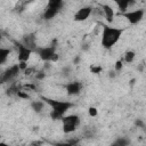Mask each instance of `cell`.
<instances>
[{
  "instance_id": "8fae6325",
  "label": "cell",
  "mask_w": 146,
  "mask_h": 146,
  "mask_svg": "<svg viewBox=\"0 0 146 146\" xmlns=\"http://www.w3.org/2000/svg\"><path fill=\"white\" fill-rule=\"evenodd\" d=\"M100 8H102V10H103V13H104V15H105L106 21H107L108 23H112V22L114 21V16H115L113 8H112L110 5H102Z\"/></svg>"
},
{
  "instance_id": "e0dca14e",
  "label": "cell",
  "mask_w": 146,
  "mask_h": 146,
  "mask_svg": "<svg viewBox=\"0 0 146 146\" xmlns=\"http://www.w3.org/2000/svg\"><path fill=\"white\" fill-rule=\"evenodd\" d=\"M135 57H136V52L133 50H128V51H125V54L123 56V60L125 63H132Z\"/></svg>"
},
{
  "instance_id": "484cf974",
  "label": "cell",
  "mask_w": 146,
  "mask_h": 146,
  "mask_svg": "<svg viewBox=\"0 0 146 146\" xmlns=\"http://www.w3.org/2000/svg\"><path fill=\"white\" fill-rule=\"evenodd\" d=\"M23 72H24L25 75H31V74L34 72V67H29V66H27Z\"/></svg>"
},
{
  "instance_id": "7c38bea8",
  "label": "cell",
  "mask_w": 146,
  "mask_h": 146,
  "mask_svg": "<svg viewBox=\"0 0 146 146\" xmlns=\"http://www.w3.org/2000/svg\"><path fill=\"white\" fill-rule=\"evenodd\" d=\"M113 1L117 5V7H119V9H120L121 13L127 11L128 10V7L132 6L136 2V0H113Z\"/></svg>"
},
{
  "instance_id": "4fadbf2b",
  "label": "cell",
  "mask_w": 146,
  "mask_h": 146,
  "mask_svg": "<svg viewBox=\"0 0 146 146\" xmlns=\"http://www.w3.org/2000/svg\"><path fill=\"white\" fill-rule=\"evenodd\" d=\"M64 5V0H48V3H47V7L48 8H52V9H56V10H60L62 7Z\"/></svg>"
},
{
  "instance_id": "d6986e66",
  "label": "cell",
  "mask_w": 146,
  "mask_h": 146,
  "mask_svg": "<svg viewBox=\"0 0 146 146\" xmlns=\"http://www.w3.org/2000/svg\"><path fill=\"white\" fill-rule=\"evenodd\" d=\"M19 90V88L17 87V84L16 83H13L7 90H6V95H8V96H13V95H16L17 94V91Z\"/></svg>"
},
{
  "instance_id": "7402d4cb",
  "label": "cell",
  "mask_w": 146,
  "mask_h": 146,
  "mask_svg": "<svg viewBox=\"0 0 146 146\" xmlns=\"http://www.w3.org/2000/svg\"><path fill=\"white\" fill-rule=\"evenodd\" d=\"M63 116H64V115H60L59 113H57V112H55V111H52V110H51V112H50V117H51L52 120H60Z\"/></svg>"
},
{
  "instance_id": "1f68e13d",
  "label": "cell",
  "mask_w": 146,
  "mask_h": 146,
  "mask_svg": "<svg viewBox=\"0 0 146 146\" xmlns=\"http://www.w3.org/2000/svg\"><path fill=\"white\" fill-rule=\"evenodd\" d=\"M135 82H136V79H135V78H133V79H131V80H130V81H129V84H130V86H131V87H132V86H133V84H135Z\"/></svg>"
},
{
  "instance_id": "277c9868",
  "label": "cell",
  "mask_w": 146,
  "mask_h": 146,
  "mask_svg": "<svg viewBox=\"0 0 146 146\" xmlns=\"http://www.w3.org/2000/svg\"><path fill=\"white\" fill-rule=\"evenodd\" d=\"M56 43L57 40H54L49 47H36L34 51L39 55V57L44 62H50V58L54 52H56Z\"/></svg>"
},
{
  "instance_id": "5bb4252c",
  "label": "cell",
  "mask_w": 146,
  "mask_h": 146,
  "mask_svg": "<svg viewBox=\"0 0 146 146\" xmlns=\"http://www.w3.org/2000/svg\"><path fill=\"white\" fill-rule=\"evenodd\" d=\"M57 14H58V10L46 7V9H44V11H43V18H44V19H47V21H49V19L54 18Z\"/></svg>"
},
{
  "instance_id": "ba28073f",
  "label": "cell",
  "mask_w": 146,
  "mask_h": 146,
  "mask_svg": "<svg viewBox=\"0 0 146 146\" xmlns=\"http://www.w3.org/2000/svg\"><path fill=\"white\" fill-rule=\"evenodd\" d=\"M16 46H17V51H18V60H26L27 62L31 54L33 52V50L27 48L26 46H24L22 42L16 43Z\"/></svg>"
},
{
  "instance_id": "d4e9b609",
  "label": "cell",
  "mask_w": 146,
  "mask_h": 146,
  "mask_svg": "<svg viewBox=\"0 0 146 146\" xmlns=\"http://www.w3.org/2000/svg\"><path fill=\"white\" fill-rule=\"evenodd\" d=\"M16 96H18L19 98H23V99H29V98H30V97H29V95H27L26 92L22 91V90H18V91H17V94H16Z\"/></svg>"
},
{
  "instance_id": "4dcf8cb0",
  "label": "cell",
  "mask_w": 146,
  "mask_h": 146,
  "mask_svg": "<svg viewBox=\"0 0 146 146\" xmlns=\"http://www.w3.org/2000/svg\"><path fill=\"white\" fill-rule=\"evenodd\" d=\"M108 76H110V78H115V76H116V72H115V71L108 72Z\"/></svg>"
},
{
  "instance_id": "f546056e",
  "label": "cell",
  "mask_w": 146,
  "mask_h": 146,
  "mask_svg": "<svg viewBox=\"0 0 146 146\" xmlns=\"http://www.w3.org/2000/svg\"><path fill=\"white\" fill-rule=\"evenodd\" d=\"M78 143H79V139H70L66 141V144H68V145H75Z\"/></svg>"
},
{
  "instance_id": "4316f807",
  "label": "cell",
  "mask_w": 146,
  "mask_h": 146,
  "mask_svg": "<svg viewBox=\"0 0 146 146\" xmlns=\"http://www.w3.org/2000/svg\"><path fill=\"white\" fill-rule=\"evenodd\" d=\"M35 76H36V79H38V80H42V79H44V76H46V73H44L43 71H41V72H38Z\"/></svg>"
},
{
  "instance_id": "44dd1931",
  "label": "cell",
  "mask_w": 146,
  "mask_h": 146,
  "mask_svg": "<svg viewBox=\"0 0 146 146\" xmlns=\"http://www.w3.org/2000/svg\"><path fill=\"white\" fill-rule=\"evenodd\" d=\"M122 60H123V59H119V60H116L115 64H114V71H115L116 73H119V72L122 70V67H123Z\"/></svg>"
},
{
  "instance_id": "6da1fadb",
  "label": "cell",
  "mask_w": 146,
  "mask_h": 146,
  "mask_svg": "<svg viewBox=\"0 0 146 146\" xmlns=\"http://www.w3.org/2000/svg\"><path fill=\"white\" fill-rule=\"evenodd\" d=\"M102 26H103L102 46L105 49H111L121 39L124 30L119 29V27H114V26H110V25H105V24H102Z\"/></svg>"
},
{
  "instance_id": "7a4b0ae2",
  "label": "cell",
  "mask_w": 146,
  "mask_h": 146,
  "mask_svg": "<svg viewBox=\"0 0 146 146\" xmlns=\"http://www.w3.org/2000/svg\"><path fill=\"white\" fill-rule=\"evenodd\" d=\"M41 99L47 103L52 111L59 113L60 115H64L72 106H73V103L71 102H67V100H55V99H51V98H48V97H41Z\"/></svg>"
},
{
  "instance_id": "52a82bcc",
  "label": "cell",
  "mask_w": 146,
  "mask_h": 146,
  "mask_svg": "<svg viewBox=\"0 0 146 146\" xmlns=\"http://www.w3.org/2000/svg\"><path fill=\"white\" fill-rule=\"evenodd\" d=\"M91 13H92V8H91V7H89V6L82 7V8H80V9L74 14L73 19H74L75 22H83V21H86V19L90 16Z\"/></svg>"
},
{
  "instance_id": "e575fe53",
  "label": "cell",
  "mask_w": 146,
  "mask_h": 146,
  "mask_svg": "<svg viewBox=\"0 0 146 146\" xmlns=\"http://www.w3.org/2000/svg\"><path fill=\"white\" fill-rule=\"evenodd\" d=\"M0 139H1V136H0Z\"/></svg>"
},
{
  "instance_id": "8992f818",
  "label": "cell",
  "mask_w": 146,
  "mask_h": 146,
  "mask_svg": "<svg viewBox=\"0 0 146 146\" xmlns=\"http://www.w3.org/2000/svg\"><path fill=\"white\" fill-rule=\"evenodd\" d=\"M19 71H21V70H19V67H18L17 64L10 66L9 68H7V70L0 75V83H6V82L11 81L13 79H15V78L18 75Z\"/></svg>"
},
{
  "instance_id": "9c48e42d",
  "label": "cell",
  "mask_w": 146,
  "mask_h": 146,
  "mask_svg": "<svg viewBox=\"0 0 146 146\" xmlns=\"http://www.w3.org/2000/svg\"><path fill=\"white\" fill-rule=\"evenodd\" d=\"M65 89H66L67 95H70V96L79 95L81 92V89H82V83L79 81H73V82L65 84Z\"/></svg>"
},
{
  "instance_id": "d6a6232c",
  "label": "cell",
  "mask_w": 146,
  "mask_h": 146,
  "mask_svg": "<svg viewBox=\"0 0 146 146\" xmlns=\"http://www.w3.org/2000/svg\"><path fill=\"white\" fill-rule=\"evenodd\" d=\"M79 62H80V57H75V59L73 60V63H74V64H78Z\"/></svg>"
},
{
  "instance_id": "3957f363",
  "label": "cell",
  "mask_w": 146,
  "mask_h": 146,
  "mask_svg": "<svg viewBox=\"0 0 146 146\" xmlns=\"http://www.w3.org/2000/svg\"><path fill=\"white\" fill-rule=\"evenodd\" d=\"M60 120H62V123H63L64 133H71L73 131H75L76 127L80 124V117L78 115H75V114L63 116Z\"/></svg>"
},
{
  "instance_id": "ac0fdd59",
  "label": "cell",
  "mask_w": 146,
  "mask_h": 146,
  "mask_svg": "<svg viewBox=\"0 0 146 146\" xmlns=\"http://www.w3.org/2000/svg\"><path fill=\"white\" fill-rule=\"evenodd\" d=\"M129 144H130V140H129L128 138L120 137V138H117L112 145H113V146H127V145H129Z\"/></svg>"
},
{
  "instance_id": "ffe728a7",
  "label": "cell",
  "mask_w": 146,
  "mask_h": 146,
  "mask_svg": "<svg viewBox=\"0 0 146 146\" xmlns=\"http://www.w3.org/2000/svg\"><path fill=\"white\" fill-rule=\"evenodd\" d=\"M103 71V67L100 65H91L90 66V72L94 74H99Z\"/></svg>"
},
{
  "instance_id": "f1b7e54d",
  "label": "cell",
  "mask_w": 146,
  "mask_h": 146,
  "mask_svg": "<svg viewBox=\"0 0 146 146\" xmlns=\"http://www.w3.org/2000/svg\"><path fill=\"white\" fill-rule=\"evenodd\" d=\"M135 124H136L137 127H139V128H144V127H145V124H144V122H143L141 120H139V119H138V120H137V121L135 122Z\"/></svg>"
},
{
  "instance_id": "83f0119b",
  "label": "cell",
  "mask_w": 146,
  "mask_h": 146,
  "mask_svg": "<svg viewBox=\"0 0 146 146\" xmlns=\"http://www.w3.org/2000/svg\"><path fill=\"white\" fill-rule=\"evenodd\" d=\"M58 59H59V55L57 52H54L52 56H51V58H50V62H57Z\"/></svg>"
},
{
  "instance_id": "836d02e7",
  "label": "cell",
  "mask_w": 146,
  "mask_h": 146,
  "mask_svg": "<svg viewBox=\"0 0 146 146\" xmlns=\"http://www.w3.org/2000/svg\"><path fill=\"white\" fill-rule=\"evenodd\" d=\"M1 40H2V34L0 33V41H1Z\"/></svg>"
},
{
  "instance_id": "9a60e30c",
  "label": "cell",
  "mask_w": 146,
  "mask_h": 146,
  "mask_svg": "<svg viewBox=\"0 0 146 146\" xmlns=\"http://www.w3.org/2000/svg\"><path fill=\"white\" fill-rule=\"evenodd\" d=\"M43 106H44V102H42V100H33V102L31 103L32 110H33L34 112H36V113L42 112Z\"/></svg>"
},
{
  "instance_id": "d590c367",
  "label": "cell",
  "mask_w": 146,
  "mask_h": 146,
  "mask_svg": "<svg viewBox=\"0 0 146 146\" xmlns=\"http://www.w3.org/2000/svg\"><path fill=\"white\" fill-rule=\"evenodd\" d=\"M33 1H34V0H33Z\"/></svg>"
},
{
  "instance_id": "603a6c76",
  "label": "cell",
  "mask_w": 146,
  "mask_h": 146,
  "mask_svg": "<svg viewBox=\"0 0 146 146\" xmlns=\"http://www.w3.org/2000/svg\"><path fill=\"white\" fill-rule=\"evenodd\" d=\"M88 114H89L90 116H97V114H98V111H97V108H96V107H94V106H90V107L88 108Z\"/></svg>"
},
{
  "instance_id": "2e32d148",
  "label": "cell",
  "mask_w": 146,
  "mask_h": 146,
  "mask_svg": "<svg viewBox=\"0 0 146 146\" xmlns=\"http://www.w3.org/2000/svg\"><path fill=\"white\" fill-rule=\"evenodd\" d=\"M10 52H11L10 49H8V48H1L0 47V65H2L7 60L8 56L10 55Z\"/></svg>"
},
{
  "instance_id": "5b68a950",
  "label": "cell",
  "mask_w": 146,
  "mask_h": 146,
  "mask_svg": "<svg viewBox=\"0 0 146 146\" xmlns=\"http://www.w3.org/2000/svg\"><path fill=\"white\" fill-rule=\"evenodd\" d=\"M119 15H122L123 17H125L130 24L135 25L138 24L139 22H141V19L144 18L145 15V10L144 9H136V10H131V11H124V13H120Z\"/></svg>"
},
{
  "instance_id": "30bf717a",
  "label": "cell",
  "mask_w": 146,
  "mask_h": 146,
  "mask_svg": "<svg viewBox=\"0 0 146 146\" xmlns=\"http://www.w3.org/2000/svg\"><path fill=\"white\" fill-rule=\"evenodd\" d=\"M34 35H35L34 33L25 34V35L23 36V40H22V43H23L24 46H26L27 48L32 49L33 51H34V49L36 48V46H35V36H34Z\"/></svg>"
},
{
  "instance_id": "cb8c5ba5",
  "label": "cell",
  "mask_w": 146,
  "mask_h": 146,
  "mask_svg": "<svg viewBox=\"0 0 146 146\" xmlns=\"http://www.w3.org/2000/svg\"><path fill=\"white\" fill-rule=\"evenodd\" d=\"M18 67H19V70L21 71H24L26 67H27V62L26 60H18Z\"/></svg>"
}]
</instances>
